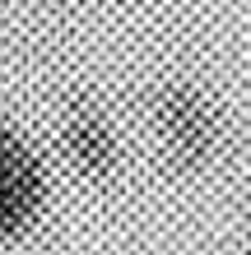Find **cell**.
<instances>
[{"instance_id":"6da1fadb","label":"cell","mask_w":251,"mask_h":255,"mask_svg":"<svg viewBox=\"0 0 251 255\" xmlns=\"http://www.w3.org/2000/svg\"><path fill=\"white\" fill-rule=\"evenodd\" d=\"M154 121H158L172 167H182V172H205L224 148V121H219L214 102L191 84H168L158 93Z\"/></svg>"},{"instance_id":"3957f363","label":"cell","mask_w":251,"mask_h":255,"mask_svg":"<svg viewBox=\"0 0 251 255\" xmlns=\"http://www.w3.org/2000/svg\"><path fill=\"white\" fill-rule=\"evenodd\" d=\"M0 181L9 190H19L28 204H37V209L47 204V190H51L47 162L14 126H0Z\"/></svg>"},{"instance_id":"277c9868","label":"cell","mask_w":251,"mask_h":255,"mask_svg":"<svg viewBox=\"0 0 251 255\" xmlns=\"http://www.w3.org/2000/svg\"><path fill=\"white\" fill-rule=\"evenodd\" d=\"M37 214H42L37 204H28L19 190H9L5 181H0V242H14V237H23V232L37 223Z\"/></svg>"},{"instance_id":"7a4b0ae2","label":"cell","mask_w":251,"mask_h":255,"mask_svg":"<svg viewBox=\"0 0 251 255\" xmlns=\"http://www.w3.org/2000/svg\"><path fill=\"white\" fill-rule=\"evenodd\" d=\"M61 148L65 158L75 162V172L93 176V181H102V176L116 172V158H121V144H116V130L112 121L102 116L98 102H70L65 107V121H61Z\"/></svg>"}]
</instances>
